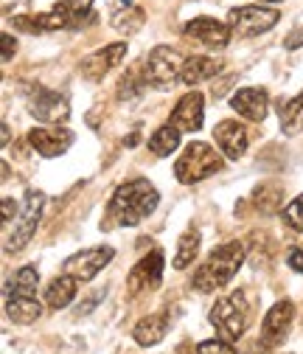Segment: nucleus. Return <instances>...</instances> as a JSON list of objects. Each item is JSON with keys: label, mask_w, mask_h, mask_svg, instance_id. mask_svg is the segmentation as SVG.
I'll use <instances>...</instances> for the list:
<instances>
[{"label": "nucleus", "mask_w": 303, "mask_h": 354, "mask_svg": "<svg viewBox=\"0 0 303 354\" xmlns=\"http://www.w3.org/2000/svg\"><path fill=\"white\" fill-rule=\"evenodd\" d=\"M157 203H160V194H157V189L149 180H144V177L126 180V183H121L113 192L101 228L104 231H113V228H135V225H141L144 219L157 208Z\"/></svg>", "instance_id": "nucleus-1"}, {"label": "nucleus", "mask_w": 303, "mask_h": 354, "mask_svg": "<svg viewBox=\"0 0 303 354\" xmlns=\"http://www.w3.org/2000/svg\"><path fill=\"white\" fill-rule=\"evenodd\" d=\"M242 264H244V242H225L222 248H216L202 261V268H197L191 287L199 292L222 290L225 284L233 281V276L239 273Z\"/></svg>", "instance_id": "nucleus-2"}, {"label": "nucleus", "mask_w": 303, "mask_h": 354, "mask_svg": "<svg viewBox=\"0 0 303 354\" xmlns=\"http://www.w3.org/2000/svg\"><path fill=\"white\" fill-rule=\"evenodd\" d=\"M211 324L219 340H239L250 326V301L244 290H233L231 295L216 298V304L211 306Z\"/></svg>", "instance_id": "nucleus-3"}, {"label": "nucleus", "mask_w": 303, "mask_h": 354, "mask_svg": "<svg viewBox=\"0 0 303 354\" xmlns=\"http://www.w3.org/2000/svg\"><path fill=\"white\" fill-rule=\"evenodd\" d=\"M219 169H222V158L216 155V149L211 144H205V141L186 144L183 155L175 160V177L186 186L205 180V177L216 174Z\"/></svg>", "instance_id": "nucleus-4"}, {"label": "nucleus", "mask_w": 303, "mask_h": 354, "mask_svg": "<svg viewBox=\"0 0 303 354\" xmlns=\"http://www.w3.org/2000/svg\"><path fill=\"white\" fill-rule=\"evenodd\" d=\"M183 65H186V59L180 57L177 48L155 46L144 62V79L155 91H171L175 82L183 76Z\"/></svg>", "instance_id": "nucleus-5"}, {"label": "nucleus", "mask_w": 303, "mask_h": 354, "mask_svg": "<svg viewBox=\"0 0 303 354\" xmlns=\"http://www.w3.org/2000/svg\"><path fill=\"white\" fill-rule=\"evenodd\" d=\"M278 20H281V12L270 9V6H239V9H231V15H228V26L239 37L267 34L270 28L278 26Z\"/></svg>", "instance_id": "nucleus-6"}, {"label": "nucleus", "mask_w": 303, "mask_h": 354, "mask_svg": "<svg viewBox=\"0 0 303 354\" xmlns=\"http://www.w3.org/2000/svg\"><path fill=\"white\" fill-rule=\"evenodd\" d=\"M113 256H115V250H113L110 245L88 248V250H79V253L68 256L62 268H65L68 276H73V279H79V281H90V279H96V276L107 268V264L113 261Z\"/></svg>", "instance_id": "nucleus-7"}, {"label": "nucleus", "mask_w": 303, "mask_h": 354, "mask_svg": "<svg viewBox=\"0 0 303 354\" xmlns=\"http://www.w3.org/2000/svg\"><path fill=\"white\" fill-rule=\"evenodd\" d=\"M28 113L42 124H59L70 115V104L57 91H48V87L37 84L28 93Z\"/></svg>", "instance_id": "nucleus-8"}, {"label": "nucleus", "mask_w": 303, "mask_h": 354, "mask_svg": "<svg viewBox=\"0 0 303 354\" xmlns=\"http://www.w3.org/2000/svg\"><path fill=\"white\" fill-rule=\"evenodd\" d=\"M42 203H46L42 192H28V194H26V208H23L17 225H14V234L9 236V245H6L9 253H20V250L31 242V236L37 234L39 216H42Z\"/></svg>", "instance_id": "nucleus-9"}, {"label": "nucleus", "mask_w": 303, "mask_h": 354, "mask_svg": "<svg viewBox=\"0 0 303 354\" xmlns=\"http://www.w3.org/2000/svg\"><path fill=\"white\" fill-rule=\"evenodd\" d=\"M124 57H126V42H113V46H104L90 57H84L79 65V73L88 82H101L115 65H121Z\"/></svg>", "instance_id": "nucleus-10"}, {"label": "nucleus", "mask_w": 303, "mask_h": 354, "mask_svg": "<svg viewBox=\"0 0 303 354\" xmlns=\"http://www.w3.org/2000/svg\"><path fill=\"white\" fill-rule=\"evenodd\" d=\"M28 144L42 158H59V155H65L70 149L73 132L65 129V127H34L28 132Z\"/></svg>", "instance_id": "nucleus-11"}, {"label": "nucleus", "mask_w": 303, "mask_h": 354, "mask_svg": "<svg viewBox=\"0 0 303 354\" xmlns=\"http://www.w3.org/2000/svg\"><path fill=\"white\" fill-rule=\"evenodd\" d=\"M292 321H295V304L292 301L273 304V309L264 315V324H262V343L270 348L281 346L292 329Z\"/></svg>", "instance_id": "nucleus-12"}, {"label": "nucleus", "mask_w": 303, "mask_h": 354, "mask_svg": "<svg viewBox=\"0 0 303 354\" xmlns=\"http://www.w3.org/2000/svg\"><path fill=\"white\" fill-rule=\"evenodd\" d=\"M163 250H152L149 256H144L133 270H129V290H133V295H141V292H152L160 279H163Z\"/></svg>", "instance_id": "nucleus-13"}, {"label": "nucleus", "mask_w": 303, "mask_h": 354, "mask_svg": "<svg viewBox=\"0 0 303 354\" xmlns=\"http://www.w3.org/2000/svg\"><path fill=\"white\" fill-rule=\"evenodd\" d=\"M231 34L233 28L222 20H213V17H194L186 23V37H191L199 46H208V48H225L231 42Z\"/></svg>", "instance_id": "nucleus-14"}, {"label": "nucleus", "mask_w": 303, "mask_h": 354, "mask_svg": "<svg viewBox=\"0 0 303 354\" xmlns=\"http://www.w3.org/2000/svg\"><path fill=\"white\" fill-rule=\"evenodd\" d=\"M205 121V96L199 91H188L171 110L168 124L177 127L180 132H197Z\"/></svg>", "instance_id": "nucleus-15"}, {"label": "nucleus", "mask_w": 303, "mask_h": 354, "mask_svg": "<svg viewBox=\"0 0 303 354\" xmlns=\"http://www.w3.org/2000/svg\"><path fill=\"white\" fill-rule=\"evenodd\" d=\"M213 138H216V144H219L222 155H228L231 160H239L247 152V144H250L247 129L233 118H225V121L216 124L213 127Z\"/></svg>", "instance_id": "nucleus-16"}, {"label": "nucleus", "mask_w": 303, "mask_h": 354, "mask_svg": "<svg viewBox=\"0 0 303 354\" xmlns=\"http://www.w3.org/2000/svg\"><path fill=\"white\" fill-rule=\"evenodd\" d=\"M267 104H270V99H267L264 87H242V91H236L231 99V107L247 121H264Z\"/></svg>", "instance_id": "nucleus-17"}, {"label": "nucleus", "mask_w": 303, "mask_h": 354, "mask_svg": "<svg viewBox=\"0 0 303 354\" xmlns=\"http://www.w3.org/2000/svg\"><path fill=\"white\" fill-rule=\"evenodd\" d=\"M17 28H23L28 34H48V31H59V28H73V20L62 6H57L54 12L37 15V17H17Z\"/></svg>", "instance_id": "nucleus-18"}, {"label": "nucleus", "mask_w": 303, "mask_h": 354, "mask_svg": "<svg viewBox=\"0 0 303 354\" xmlns=\"http://www.w3.org/2000/svg\"><path fill=\"white\" fill-rule=\"evenodd\" d=\"M168 335V315L166 313H152L146 318H141L133 329V337L138 346L149 348V346H157L163 337Z\"/></svg>", "instance_id": "nucleus-19"}, {"label": "nucleus", "mask_w": 303, "mask_h": 354, "mask_svg": "<svg viewBox=\"0 0 303 354\" xmlns=\"http://www.w3.org/2000/svg\"><path fill=\"white\" fill-rule=\"evenodd\" d=\"M6 315H9V321L28 326L42 315V304L34 295H14L6 301Z\"/></svg>", "instance_id": "nucleus-20"}, {"label": "nucleus", "mask_w": 303, "mask_h": 354, "mask_svg": "<svg viewBox=\"0 0 303 354\" xmlns=\"http://www.w3.org/2000/svg\"><path fill=\"white\" fill-rule=\"evenodd\" d=\"M219 68H222V65L216 62V59H211V57H188L186 65H183L180 82L188 84V87H194V84H199V82L213 79L216 73H219Z\"/></svg>", "instance_id": "nucleus-21"}, {"label": "nucleus", "mask_w": 303, "mask_h": 354, "mask_svg": "<svg viewBox=\"0 0 303 354\" xmlns=\"http://www.w3.org/2000/svg\"><path fill=\"white\" fill-rule=\"evenodd\" d=\"M76 287H79V279H73V276H59V279H54L51 284H48V290H46V304L51 306V309H65L73 298H76Z\"/></svg>", "instance_id": "nucleus-22"}, {"label": "nucleus", "mask_w": 303, "mask_h": 354, "mask_svg": "<svg viewBox=\"0 0 303 354\" xmlns=\"http://www.w3.org/2000/svg\"><path fill=\"white\" fill-rule=\"evenodd\" d=\"M180 136L183 132L177 127H171V124H163L160 129L152 132V138H149V149L157 155V158H168L171 152H177L180 147Z\"/></svg>", "instance_id": "nucleus-23"}, {"label": "nucleus", "mask_w": 303, "mask_h": 354, "mask_svg": "<svg viewBox=\"0 0 303 354\" xmlns=\"http://www.w3.org/2000/svg\"><path fill=\"white\" fill-rule=\"evenodd\" d=\"M197 253H199V231L188 228V231L177 239V253H175V261H171V268H175V270H186L188 264H194Z\"/></svg>", "instance_id": "nucleus-24"}, {"label": "nucleus", "mask_w": 303, "mask_h": 354, "mask_svg": "<svg viewBox=\"0 0 303 354\" xmlns=\"http://www.w3.org/2000/svg\"><path fill=\"white\" fill-rule=\"evenodd\" d=\"M144 23H146V15H144V9H138V6H126V9H118L115 15H113V20H110V26L118 31V34H138L141 28H144Z\"/></svg>", "instance_id": "nucleus-25"}, {"label": "nucleus", "mask_w": 303, "mask_h": 354, "mask_svg": "<svg viewBox=\"0 0 303 354\" xmlns=\"http://www.w3.org/2000/svg\"><path fill=\"white\" fill-rule=\"evenodd\" d=\"M281 129L286 136L303 132V91L295 99H289L286 104H281Z\"/></svg>", "instance_id": "nucleus-26"}, {"label": "nucleus", "mask_w": 303, "mask_h": 354, "mask_svg": "<svg viewBox=\"0 0 303 354\" xmlns=\"http://www.w3.org/2000/svg\"><path fill=\"white\" fill-rule=\"evenodd\" d=\"M37 284H39V273H37V268H31V264L20 268V270L14 273V281H12L14 295H34Z\"/></svg>", "instance_id": "nucleus-27"}, {"label": "nucleus", "mask_w": 303, "mask_h": 354, "mask_svg": "<svg viewBox=\"0 0 303 354\" xmlns=\"http://www.w3.org/2000/svg\"><path fill=\"white\" fill-rule=\"evenodd\" d=\"M141 84H146V79H138L135 73H126V76H124V79L118 82V91H115L118 102H129V99L141 96V91H144Z\"/></svg>", "instance_id": "nucleus-28"}, {"label": "nucleus", "mask_w": 303, "mask_h": 354, "mask_svg": "<svg viewBox=\"0 0 303 354\" xmlns=\"http://www.w3.org/2000/svg\"><path fill=\"white\" fill-rule=\"evenodd\" d=\"M284 223L292 231L303 234V194H297L295 200H289V205L284 208Z\"/></svg>", "instance_id": "nucleus-29"}, {"label": "nucleus", "mask_w": 303, "mask_h": 354, "mask_svg": "<svg viewBox=\"0 0 303 354\" xmlns=\"http://www.w3.org/2000/svg\"><path fill=\"white\" fill-rule=\"evenodd\" d=\"M59 6H62L68 15H70L73 26H79V20H81V17H88V15H90V9H93V0H62Z\"/></svg>", "instance_id": "nucleus-30"}, {"label": "nucleus", "mask_w": 303, "mask_h": 354, "mask_svg": "<svg viewBox=\"0 0 303 354\" xmlns=\"http://www.w3.org/2000/svg\"><path fill=\"white\" fill-rule=\"evenodd\" d=\"M197 354H236V348L228 343V340H202L197 346Z\"/></svg>", "instance_id": "nucleus-31"}, {"label": "nucleus", "mask_w": 303, "mask_h": 354, "mask_svg": "<svg viewBox=\"0 0 303 354\" xmlns=\"http://www.w3.org/2000/svg\"><path fill=\"white\" fill-rule=\"evenodd\" d=\"M286 264H289L295 273H303V250L300 248H292L289 256H286Z\"/></svg>", "instance_id": "nucleus-32"}, {"label": "nucleus", "mask_w": 303, "mask_h": 354, "mask_svg": "<svg viewBox=\"0 0 303 354\" xmlns=\"http://www.w3.org/2000/svg\"><path fill=\"white\" fill-rule=\"evenodd\" d=\"M0 42H3V62H9L14 57V51H17V39L12 34H3V37H0Z\"/></svg>", "instance_id": "nucleus-33"}, {"label": "nucleus", "mask_w": 303, "mask_h": 354, "mask_svg": "<svg viewBox=\"0 0 303 354\" xmlns=\"http://www.w3.org/2000/svg\"><path fill=\"white\" fill-rule=\"evenodd\" d=\"M303 46V28H297V31H292L289 37H286V48L289 51H295V48H300Z\"/></svg>", "instance_id": "nucleus-34"}, {"label": "nucleus", "mask_w": 303, "mask_h": 354, "mask_svg": "<svg viewBox=\"0 0 303 354\" xmlns=\"http://www.w3.org/2000/svg\"><path fill=\"white\" fill-rule=\"evenodd\" d=\"M14 200L12 197H3V223H12V216H14Z\"/></svg>", "instance_id": "nucleus-35"}, {"label": "nucleus", "mask_w": 303, "mask_h": 354, "mask_svg": "<svg viewBox=\"0 0 303 354\" xmlns=\"http://www.w3.org/2000/svg\"><path fill=\"white\" fill-rule=\"evenodd\" d=\"M0 132H3V147H6V144H9V127L3 124V129H0Z\"/></svg>", "instance_id": "nucleus-36"}, {"label": "nucleus", "mask_w": 303, "mask_h": 354, "mask_svg": "<svg viewBox=\"0 0 303 354\" xmlns=\"http://www.w3.org/2000/svg\"><path fill=\"white\" fill-rule=\"evenodd\" d=\"M262 3H284V0H262Z\"/></svg>", "instance_id": "nucleus-37"}]
</instances>
